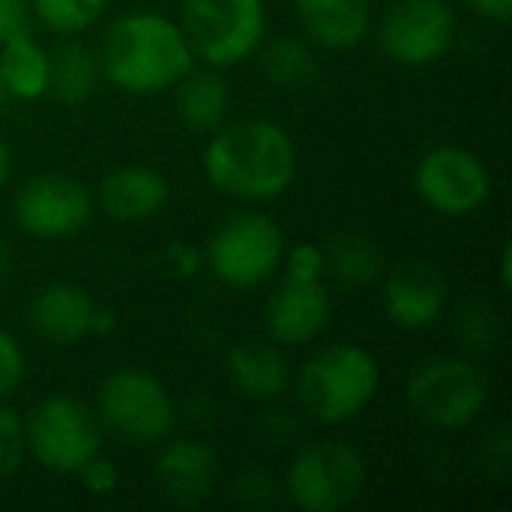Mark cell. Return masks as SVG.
Returning a JSON list of instances; mask_svg holds the SVG:
<instances>
[{
	"label": "cell",
	"mask_w": 512,
	"mask_h": 512,
	"mask_svg": "<svg viewBox=\"0 0 512 512\" xmlns=\"http://www.w3.org/2000/svg\"><path fill=\"white\" fill-rule=\"evenodd\" d=\"M231 387L252 402H276L288 393L294 375L288 357L273 342H240L225 354Z\"/></svg>",
	"instance_id": "18"
},
{
	"label": "cell",
	"mask_w": 512,
	"mask_h": 512,
	"mask_svg": "<svg viewBox=\"0 0 512 512\" xmlns=\"http://www.w3.org/2000/svg\"><path fill=\"white\" fill-rule=\"evenodd\" d=\"M447 279L429 261H408L384 279L381 306L399 330H429L447 309Z\"/></svg>",
	"instance_id": "14"
},
{
	"label": "cell",
	"mask_w": 512,
	"mask_h": 512,
	"mask_svg": "<svg viewBox=\"0 0 512 512\" xmlns=\"http://www.w3.org/2000/svg\"><path fill=\"white\" fill-rule=\"evenodd\" d=\"M498 276H501V288H504V291H510L512 288V249L510 246H504V252H501V267H498Z\"/></svg>",
	"instance_id": "35"
},
{
	"label": "cell",
	"mask_w": 512,
	"mask_h": 512,
	"mask_svg": "<svg viewBox=\"0 0 512 512\" xmlns=\"http://www.w3.org/2000/svg\"><path fill=\"white\" fill-rule=\"evenodd\" d=\"M9 174H12V153H9V147H6V141L0 138V189L6 186V180H9Z\"/></svg>",
	"instance_id": "36"
},
{
	"label": "cell",
	"mask_w": 512,
	"mask_h": 512,
	"mask_svg": "<svg viewBox=\"0 0 512 512\" xmlns=\"http://www.w3.org/2000/svg\"><path fill=\"white\" fill-rule=\"evenodd\" d=\"M96 417L105 432L135 447H156L177 429V402L150 372L126 366L102 378L96 390Z\"/></svg>",
	"instance_id": "5"
},
{
	"label": "cell",
	"mask_w": 512,
	"mask_h": 512,
	"mask_svg": "<svg viewBox=\"0 0 512 512\" xmlns=\"http://www.w3.org/2000/svg\"><path fill=\"white\" fill-rule=\"evenodd\" d=\"M24 33H33L30 0H0V45Z\"/></svg>",
	"instance_id": "31"
},
{
	"label": "cell",
	"mask_w": 512,
	"mask_h": 512,
	"mask_svg": "<svg viewBox=\"0 0 512 512\" xmlns=\"http://www.w3.org/2000/svg\"><path fill=\"white\" fill-rule=\"evenodd\" d=\"M165 264H168V270H171L174 276L192 279V276H198L201 267H204V252H201L198 246H192V243H171V246L165 249Z\"/></svg>",
	"instance_id": "32"
},
{
	"label": "cell",
	"mask_w": 512,
	"mask_h": 512,
	"mask_svg": "<svg viewBox=\"0 0 512 512\" xmlns=\"http://www.w3.org/2000/svg\"><path fill=\"white\" fill-rule=\"evenodd\" d=\"M24 351L21 345L15 342V336H9L3 327H0V402H6L24 381Z\"/></svg>",
	"instance_id": "29"
},
{
	"label": "cell",
	"mask_w": 512,
	"mask_h": 512,
	"mask_svg": "<svg viewBox=\"0 0 512 512\" xmlns=\"http://www.w3.org/2000/svg\"><path fill=\"white\" fill-rule=\"evenodd\" d=\"M93 207V192L72 174L60 171H45L24 180L12 198L18 228L36 240H63L84 231Z\"/></svg>",
	"instance_id": "10"
},
{
	"label": "cell",
	"mask_w": 512,
	"mask_h": 512,
	"mask_svg": "<svg viewBox=\"0 0 512 512\" xmlns=\"http://www.w3.org/2000/svg\"><path fill=\"white\" fill-rule=\"evenodd\" d=\"M456 30L450 0H399L381 18L378 45L399 66H432L453 48Z\"/></svg>",
	"instance_id": "11"
},
{
	"label": "cell",
	"mask_w": 512,
	"mask_h": 512,
	"mask_svg": "<svg viewBox=\"0 0 512 512\" xmlns=\"http://www.w3.org/2000/svg\"><path fill=\"white\" fill-rule=\"evenodd\" d=\"M168 195L171 189L162 171L150 165H120L99 180L93 201L117 222H144L168 204Z\"/></svg>",
	"instance_id": "17"
},
{
	"label": "cell",
	"mask_w": 512,
	"mask_h": 512,
	"mask_svg": "<svg viewBox=\"0 0 512 512\" xmlns=\"http://www.w3.org/2000/svg\"><path fill=\"white\" fill-rule=\"evenodd\" d=\"M204 177L213 189L240 201H273L297 177L300 156L294 138L273 120L222 123L201 153Z\"/></svg>",
	"instance_id": "1"
},
{
	"label": "cell",
	"mask_w": 512,
	"mask_h": 512,
	"mask_svg": "<svg viewBox=\"0 0 512 512\" xmlns=\"http://www.w3.org/2000/svg\"><path fill=\"white\" fill-rule=\"evenodd\" d=\"M12 249H9V243L0 237V291H3V285L12 279Z\"/></svg>",
	"instance_id": "34"
},
{
	"label": "cell",
	"mask_w": 512,
	"mask_h": 512,
	"mask_svg": "<svg viewBox=\"0 0 512 512\" xmlns=\"http://www.w3.org/2000/svg\"><path fill=\"white\" fill-rule=\"evenodd\" d=\"M102 423L93 408L75 396H48L24 417V447L33 462L60 477H75L102 453Z\"/></svg>",
	"instance_id": "6"
},
{
	"label": "cell",
	"mask_w": 512,
	"mask_h": 512,
	"mask_svg": "<svg viewBox=\"0 0 512 512\" xmlns=\"http://www.w3.org/2000/svg\"><path fill=\"white\" fill-rule=\"evenodd\" d=\"M456 339L471 354H486L501 342V318L498 312L483 300H468L453 321Z\"/></svg>",
	"instance_id": "26"
},
{
	"label": "cell",
	"mask_w": 512,
	"mask_h": 512,
	"mask_svg": "<svg viewBox=\"0 0 512 512\" xmlns=\"http://www.w3.org/2000/svg\"><path fill=\"white\" fill-rule=\"evenodd\" d=\"M27 324L39 339L66 348L93 336H111L117 330V315L78 285L48 282L30 297Z\"/></svg>",
	"instance_id": "13"
},
{
	"label": "cell",
	"mask_w": 512,
	"mask_h": 512,
	"mask_svg": "<svg viewBox=\"0 0 512 512\" xmlns=\"http://www.w3.org/2000/svg\"><path fill=\"white\" fill-rule=\"evenodd\" d=\"M471 12H477L480 18L492 21V24H510L512 18V0H465Z\"/></svg>",
	"instance_id": "33"
},
{
	"label": "cell",
	"mask_w": 512,
	"mask_h": 512,
	"mask_svg": "<svg viewBox=\"0 0 512 512\" xmlns=\"http://www.w3.org/2000/svg\"><path fill=\"white\" fill-rule=\"evenodd\" d=\"M279 270H282L285 282H324V276H327L324 246H318L312 240L285 246Z\"/></svg>",
	"instance_id": "27"
},
{
	"label": "cell",
	"mask_w": 512,
	"mask_h": 512,
	"mask_svg": "<svg viewBox=\"0 0 512 512\" xmlns=\"http://www.w3.org/2000/svg\"><path fill=\"white\" fill-rule=\"evenodd\" d=\"M327 276L345 288H366L384 279V252L363 234H339L324 246Z\"/></svg>",
	"instance_id": "23"
},
{
	"label": "cell",
	"mask_w": 512,
	"mask_h": 512,
	"mask_svg": "<svg viewBox=\"0 0 512 512\" xmlns=\"http://www.w3.org/2000/svg\"><path fill=\"white\" fill-rule=\"evenodd\" d=\"M333 315V300L324 282H279L264 306V324L276 345L315 342Z\"/></svg>",
	"instance_id": "15"
},
{
	"label": "cell",
	"mask_w": 512,
	"mask_h": 512,
	"mask_svg": "<svg viewBox=\"0 0 512 512\" xmlns=\"http://www.w3.org/2000/svg\"><path fill=\"white\" fill-rule=\"evenodd\" d=\"M489 399V375L468 357H429L405 384L408 411L438 432L468 429L486 411Z\"/></svg>",
	"instance_id": "4"
},
{
	"label": "cell",
	"mask_w": 512,
	"mask_h": 512,
	"mask_svg": "<svg viewBox=\"0 0 512 512\" xmlns=\"http://www.w3.org/2000/svg\"><path fill=\"white\" fill-rule=\"evenodd\" d=\"M0 78L12 99L33 102L42 99L51 87V54L42 48L33 33L15 36L0 45Z\"/></svg>",
	"instance_id": "21"
},
{
	"label": "cell",
	"mask_w": 512,
	"mask_h": 512,
	"mask_svg": "<svg viewBox=\"0 0 512 512\" xmlns=\"http://www.w3.org/2000/svg\"><path fill=\"white\" fill-rule=\"evenodd\" d=\"M75 477L81 480L84 492L93 495V498H108V495H114L117 486H120V471H117V465H114L108 456H102V453L93 456Z\"/></svg>",
	"instance_id": "30"
},
{
	"label": "cell",
	"mask_w": 512,
	"mask_h": 512,
	"mask_svg": "<svg viewBox=\"0 0 512 512\" xmlns=\"http://www.w3.org/2000/svg\"><path fill=\"white\" fill-rule=\"evenodd\" d=\"M369 483L363 453L342 441H315L297 450L285 474V492L303 512H339L351 507Z\"/></svg>",
	"instance_id": "8"
},
{
	"label": "cell",
	"mask_w": 512,
	"mask_h": 512,
	"mask_svg": "<svg viewBox=\"0 0 512 512\" xmlns=\"http://www.w3.org/2000/svg\"><path fill=\"white\" fill-rule=\"evenodd\" d=\"M177 24L195 60L231 69L264 45L267 9L264 0H183Z\"/></svg>",
	"instance_id": "7"
},
{
	"label": "cell",
	"mask_w": 512,
	"mask_h": 512,
	"mask_svg": "<svg viewBox=\"0 0 512 512\" xmlns=\"http://www.w3.org/2000/svg\"><path fill=\"white\" fill-rule=\"evenodd\" d=\"M381 387L378 360L360 345H330L297 372L303 411L321 426H342L360 417Z\"/></svg>",
	"instance_id": "3"
},
{
	"label": "cell",
	"mask_w": 512,
	"mask_h": 512,
	"mask_svg": "<svg viewBox=\"0 0 512 512\" xmlns=\"http://www.w3.org/2000/svg\"><path fill=\"white\" fill-rule=\"evenodd\" d=\"M261 69L279 90H306L318 81L321 63L315 48L297 36H279L261 51Z\"/></svg>",
	"instance_id": "24"
},
{
	"label": "cell",
	"mask_w": 512,
	"mask_h": 512,
	"mask_svg": "<svg viewBox=\"0 0 512 512\" xmlns=\"http://www.w3.org/2000/svg\"><path fill=\"white\" fill-rule=\"evenodd\" d=\"M414 189L441 216H471L492 195L483 159L459 144H438L414 168Z\"/></svg>",
	"instance_id": "12"
},
{
	"label": "cell",
	"mask_w": 512,
	"mask_h": 512,
	"mask_svg": "<svg viewBox=\"0 0 512 512\" xmlns=\"http://www.w3.org/2000/svg\"><path fill=\"white\" fill-rule=\"evenodd\" d=\"M102 78L132 96L171 90L198 60L183 27L162 12H129L105 27L99 48Z\"/></svg>",
	"instance_id": "2"
},
{
	"label": "cell",
	"mask_w": 512,
	"mask_h": 512,
	"mask_svg": "<svg viewBox=\"0 0 512 512\" xmlns=\"http://www.w3.org/2000/svg\"><path fill=\"white\" fill-rule=\"evenodd\" d=\"M285 246V234L270 216L243 210L213 231L204 264L228 288H258L279 273Z\"/></svg>",
	"instance_id": "9"
},
{
	"label": "cell",
	"mask_w": 512,
	"mask_h": 512,
	"mask_svg": "<svg viewBox=\"0 0 512 512\" xmlns=\"http://www.w3.org/2000/svg\"><path fill=\"white\" fill-rule=\"evenodd\" d=\"M162 444L165 447L156 459V483L162 495L177 507L201 504L216 486V453L195 438H168Z\"/></svg>",
	"instance_id": "16"
},
{
	"label": "cell",
	"mask_w": 512,
	"mask_h": 512,
	"mask_svg": "<svg viewBox=\"0 0 512 512\" xmlns=\"http://www.w3.org/2000/svg\"><path fill=\"white\" fill-rule=\"evenodd\" d=\"M6 99H9V93H6V87H3V78H0V108L6 105Z\"/></svg>",
	"instance_id": "37"
},
{
	"label": "cell",
	"mask_w": 512,
	"mask_h": 512,
	"mask_svg": "<svg viewBox=\"0 0 512 512\" xmlns=\"http://www.w3.org/2000/svg\"><path fill=\"white\" fill-rule=\"evenodd\" d=\"M48 54H51V87H48V93H54L66 105L87 102L93 96L99 78H102L96 51L78 39H63Z\"/></svg>",
	"instance_id": "22"
},
{
	"label": "cell",
	"mask_w": 512,
	"mask_h": 512,
	"mask_svg": "<svg viewBox=\"0 0 512 512\" xmlns=\"http://www.w3.org/2000/svg\"><path fill=\"white\" fill-rule=\"evenodd\" d=\"M24 456V420L0 402V483L18 474Z\"/></svg>",
	"instance_id": "28"
},
{
	"label": "cell",
	"mask_w": 512,
	"mask_h": 512,
	"mask_svg": "<svg viewBox=\"0 0 512 512\" xmlns=\"http://www.w3.org/2000/svg\"><path fill=\"white\" fill-rule=\"evenodd\" d=\"M174 108L180 123L189 132L198 135H210L216 132L225 117H228V105H231V87L222 75V69L204 66V69H189L177 84H174Z\"/></svg>",
	"instance_id": "20"
},
{
	"label": "cell",
	"mask_w": 512,
	"mask_h": 512,
	"mask_svg": "<svg viewBox=\"0 0 512 512\" xmlns=\"http://www.w3.org/2000/svg\"><path fill=\"white\" fill-rule=\"evenodd\" d=\"M306 36L327 51L357 48L372 30V0H297Z\"/></svg>",
	"instance_id": "19"
},
{
	"label": "cell",
	"mask_w": 512,
	"mask_h": 512,
	"mask_svg": "<svg viewBox=\"0 0 512 512\" xmlns=\"http://www.w3.org/2000/svg\"><path fill=\"white\" fill-rule=\"evenodd\" d=\"M30 9L48 30L72 36L93 27L105 15L108 0H30Z\"/></svg>",
	"instance_id": "25"
}]
</instances>
